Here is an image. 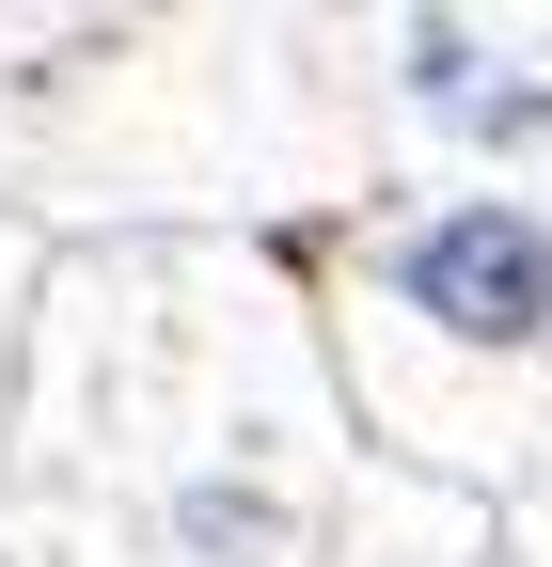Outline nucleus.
<instances>
[{
    "mask_svg": "<svg viewBox=\"0 0 552 567\" xmlns=\"http://www.w3.org/2000/svg\"><path fill=\"white\" fill-rule=\"evenodd\" d=\"M379 300L427 316L442 347L521 363V347H552V221L505 205V189H458V205H427V221L379 252Z\"/></svg>",
    "mask_w": 552,
    "mask_h": 567,
    "instance_id": "nucleus-1",
    "label": "nucleus"
},
{
    "mask_svg": "<svg viewBox=\"0 0 552 567\" xmlns=\"http://www.w3.org/2000/svg\"><path fill=\"white\" fill-rule=\"evenodd\" d=\"M395 80H410V111H442L458 142H552V80H505L490 32H410Z\"/></svg>",
    "mask_w": 552,
    "mask_h": 567,
    "instance_id": "nucleus-2",
    "label": "nucleus"
},
{
    "mask_svg": "<svg viewBox=\"0 0 552 567\" xmlns=\"http://www.w3.org/2000/svg\"><path fill=\"white\" fill-rule=\"evenodd\" d=\"M159 536H174V567H285L300 551V505L268 473H237V457H205V473H174V505H159Z\"/></svg>",
    "mask_w": 552,
    "mask_h": 567,
    "instance_id": "nucleus-3",
    "label": "nucleus"
}]
</instances>
